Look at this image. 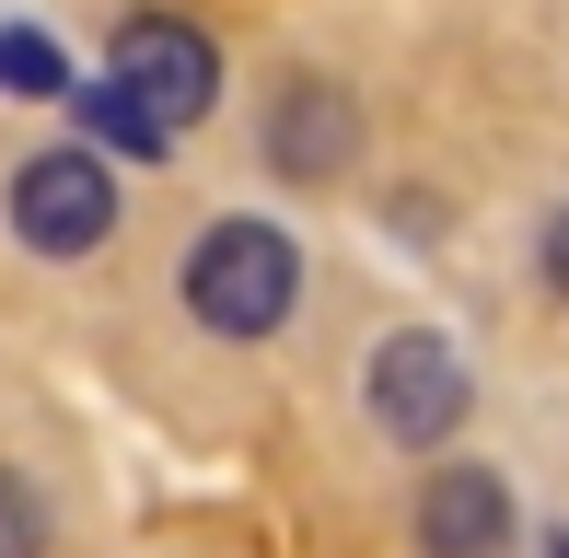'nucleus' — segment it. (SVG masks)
<instances>
[{"label": "nucleus", "mask_w": 569, "mask_h": 558, "mask_svg": "<svg viewBox=\"0 0 569 558\" xmlns=\"http://www.w3.org/2000/svg\"><path fill=\"white\" fill-rule=\"evenodd\" d=\"M302 302V245L279 221H210L187 257V315L210 338H279Z\"/></svg>", "instance_id": "nucleus-1"}, {"label": "nucleus", "mask_w": 569, "mask_h": 558, "mask_svg": "<svg viewBox=\"0 0 569 558\" xmlns=\"http://www.w3.org/2000/svg\"><path fill=\"white\" fill-rule=\"evenodd\" d=\"M106 82L174 140V129H198V117L221 106V47L198 36V23H174V12H140L117 36V70H106Z\"/></svg>", "instance_id": "nucleus-2"}, {"label": "nucleus", "mask_w": 569, "mask_h": 558, "mask_svg": "<svg viewBox=\"0 0 569 558\" xmlns=\"http://www.w3.org/2000/svg\"><path fill=\"white\" fill-rule=\"evenodd\" d=\"M465 408H477V372H465V349L453 338H430V326H407V338H383L372 349V419L396 430V442H453Z\"/></svg>", "instance_id": "nucleus-3"}, {"label": "nucleus", "mask_w": 569, "mask_h": 558, "mask_svg": "<svg viewBox=\"0 0 569 558\" xmlns=\"http://www.w3.org/2000/svg\"><path fill=\"white\" fill-rule=\"evenodd\" d=\"M12 233L36 245V257H93V245L117 233V175L106 151H36V163L12 175Z\"/></svg>", "instance_id": "nucleus-4"}, {"label": "nucleus", "mask_w": 569, "mask_h": 558, "mask_svg": "<svg viewBox=\"0 0 569 558\" xmlns=\"http://www.w3.org/2000/svg\"><path fill=\"white\" fill-rule=\"evenodd\" d=\"M268 163L291 175V187H338V175L360 163V93L338 82H291L268 117Z\"/></svg>", "instance_id": "nucleus-5"}, {"label": "nucleus", "mask_w": 569, "mask_h": 558, "mask_svg": "<svg viewBox=\"0 0 569 558\" xmlns=\"http://www.w3.org/2000/svg\"><path fill=\"white\" fill-rule=\"evenodd\" d=\"M419 547H430V558H500V547H511L500 477H488V466H442V477L419 489Z\"/></svg>", "instance_id": "nucleus-6"}, {"label": "nucleus", "mask_w": 569, "mask_h": 558, "mask_svg": "<svg viewBox=\"0 0 569 558\" xmlns=\"http://www.w3.org/2000/svg\"><path fill=\"white\" fill-rule=\"evenodd\" d=\"M0 93H23V106H70V59L36 36V23H0Z\"/></svg>", "instance_id": "nucleus-7"}, {"label": "nucleus", "mask_w": 569, "mask_h": 558, "mask_svg": "<svg viewBox=\"0 0 569 558\" xmlns=\"http://www.w3.org/2000/svg\"><path fill=\"white\" fill-rule=\"evenodd\" d=\"M70 106H82V129H93V140H106V151H163V129H151V117H140V106H128V93H117V82H93V93H70Z\"/></svg>", "instance_id": "nucleus-8"}, {"label": "nucleus", "mask_w": 569, "mask_h": 558, "mask_svg": "<svg viewBox=\"0 0 569 558\" xmlns=\"http://www.w3.org/2000/svg\"><path fill=\"white\" fill-rule=\"evenodd\" d=\"M0 558H47V500L0 466Z\"/></svg>", "instance_id": "nucleus-9"}, {"label": "nucleus", "mask_w": 569, "mask_h": 558, "mask_svg": "<svg viewBox=\"0 0 569 558\" xmlns=\"http://www.w3.org/2000/svg\"><path fill=\"white\" fill-rule=\"evenodd\" d=\"M547 279H558V302H569V210L547 221Z\"/></svg>", "instance_id": "nucleus-10"}, {"label": "nucleus", "mask_w": 569, "mask_h": 558, "mask_svg": "<svg viewBox=\"0 0 569 558\" xmlns=\"http://www.w3.org/2000/svg\"><path fill=\"white\" fill-rule=\"evenodd\" d=\"M547 558H569V536H547Z\"/></svg>", "instance_id": "nucleus-11"}]
</instances>
